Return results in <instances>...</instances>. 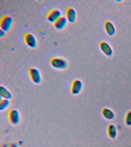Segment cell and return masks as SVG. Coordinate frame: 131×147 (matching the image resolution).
<instances>
[{"label":"cell","instance_id":"1","mask_svg":"<svg viewBox=\"0 0 131 147\" xmlns=\"http://www.w3.org/2000/svg\"><path fill=\"white\" fill-rule=\"evenodd\" d=\"M51 64L54 67L58 69H65L68 66L67 61L62 58L53 59L51 61Z\"/></svg>","mask_w":131,"mask_h":147},{"label":"cell","instance_id":"2","mask_svg":"<svg viewBox=\"0 0 131 147\" xmlns=\"http://www.w3.org/2000/svg\"><path fill=\"white\" fill-rule=\"evenodd\" d=\"M9 119L13 125H18L21 121V117L19 111L16 109H12L9 112Z\"/></svg>","mask_w":131,"mask_h":147},{"label":"cell","instance_id":"3","mask_svg":"<svg viewBox=\"0 0 131 147\" xmlns=\"http://www.w3.org/2000/svg\"><path fill=\"white\" fill-rule=\"evenodd\" d=\"M13 19L9 16H5L3 17L1 22V29L4 32H8L12 26Z\"/></svg>","mask_w":131,"mask_h":147},{"label":"cell","instance_id":"4","mask_svg":"<svg viewBox=\"0 0 131 147\" xmlns=\"http://www.w3.org/2000/svg\"><path fill=\"white\" fill-rule=\"evenodd\" d=\"M29 73L33 82L36 84L41 83L42 82V78L41 72L39 70L34 68H32L30 70Z\"/></svg>","mask_w":131,"mask_h":147},{"label":"cell","instance_id":"5","mask_svg":"<svg viewBox=\"0 0 131 147\" xmlns=\"http://www.w3.org/2000/svg\"><path fill=\"white\" fill-rule=\"evenodd\" d=\"M83 87V84L81 80L79 79L75 80L71 88V93L73 95H79L82 90Z\"/></svg>","mask_w":131,"mask_h":147},{"label":"cell","instance_id":"6","mask_svg":"<svg viewBox=\"0 0 131 147\" xmlns=\"http://www.w3.org/2000/svg\"><path fill=\"white\" fill-rule=\"evenodd\" d=\"M62 13L60 11L58 10H53L49 13L47 17V19L51 23H55L60 17Z\"/></svg>","mask_w":131,"mask_h":147},{"label":"cell","instance_id":"7","mask_svg":"<svg viewBox=\"0 0 131 147\" xmlns=\"http://www.w3.org/2000/svg\"><path fill=\"white\" fill-rule=\"evenodd\" d=\"M26 43L32 48H35L37 45V42L36 38L31 33H27L25 36Z\"/></svg>","mask_w":131,"mask_h":147},{"label":"cell","instance_id":"8","mask_svg":"<svg viewBox=\"0 0 131 147\" xmlns=\"http://www.w3.org/2000/svg\"><path fill=\"white\" fill-rule=\"evenodd\" d=\"M101 50L106 56H111L113 54V51L110 45L105 42H102L100 44Z\"/></svg>","mask_w":131,"mask_h":147},{"label":"cell","instance_id":"9","mask_svg":"<svg viewBox=\"0 0 131 147\" xmlns=\"http://www.w3.org/2000/svg\"><path fill=\"white\" fill-rule=\"evenodd\" d=\"M67 23V21L66 18L61 17L55 23L54 26L57 30H62L65 28Z\"/></svg>","mask_w":131,"mask_h":147},{"label":"cell","instance_id":"10","mask_svg":"<svg viewBox=\"0 0 131 147\" xmlns=\"http://www.w3.org/2000/svg\"><path fill=\"white\" fill-rule=\"evenodd\" d=\"M67 17L68 20L70 22H75L77 18V13L75 10L73 8H69L67 12Z\"/></svg>","mask_w":131,"mask_h":147},{"label":"cell","instance_id":"11","mask_svg":"<svg viewBox=\"0 0 131 147\" xmlns=\"http://www.w3.org/2000/svg\"><path fill=\"white\" fill-rule=\"evenodd\" d=\"M0 95L4 99L10 100L12 99L13 96L12 93L4 86H0Z\"/></svg>","mask_w":131,"mask_h":147},{"label":"cell","instance_id":"12","mask_svg":"<svg viewBox=\"0 0 131 147\" xmlns=\"http://www.w3.org/2000/svg\"><path fill=\"white\" fill-rule=\"evenodd\" d=\"M106 31L108 34L110 36H112L114 35L116 33V29L113 24L110 21L106 22L105 24Z\"/></svg>","mask_w":131,"mask_h":147},{"label":"cell","instance_id":"13","mask_svg":"<svg viewBox=\"0 0 131 147\" xmlns=\"http://www.w3.org/2000/svg\"><path fill=\"white\" fill-rule=\"evenodd\" d=\"M102 115L105 119L108 120H112L115 118V114L113 111L107 108L103 109Z\"/></svg>","mask_w":131,"mask_h":147},{"label":"cell","instance_id":"14","mask_svg":"<svg viewBox=\"0 0 131 147\" xmlns=\"http://www.w3.org/2000/svg\"><path fill=\"white\" fill-rule=\"evenodd\" d=\"M108 134L110 138L113 139L115 138L117 135V131L116 126L111 124L108 127Z\"/></svg>","mask_w":131,"mask_h":147},{"label":"cell","instance_id":"15","mask_svg":"<svg viewBox=\"0 0 131 147\" xmlns=\"http://www.w3.org/2000/svg\"><path fill=\"white\" fill-rule=\"evenodd\" d=\"M10 105V102L9 100L3 99L0 102V110L4 111L7 109Z\"/></svg>","mask_w":131,"mask_h":147},{"label":"cell","instance_id":"16","mask_svg":"<svg viewBox=\"0 0 131 147\" xmlns=\"http://www.w3.org/2000/svg\"><path fill=\"white\" fill-rule=\"evenodd\" d=\"M125 122L127 126H131V111H129L126 115Z\"/></svg>","mask_w":131,"mask_h":147},{"label":"cell","instance_id":"17","mask_svg":"<svg viewBox=\"0 0 131 147\" xmlns=\"http://www.w3.org/2000/svg\"><path fill=\"white\" fill-rule=\"evenodd\" d=\"M5 32L1 29V30H0V36H1V37H3L5 36Z\"/></svg>","mask_w":131,"mask_h":147},{"label":"cell","instance_id":"18","mask_svg":"<svg viewBox=\"0 0 131 147\" xmlns=\"http://www.w3.org/2000/svg\"><path fill=\"white\" fill-rule=\"evenodd\" d=\"M10 147H19V144L17 143H13L10 145Z\"/></svg>","mask_w":131,"mask_h":147}]
</instances>
